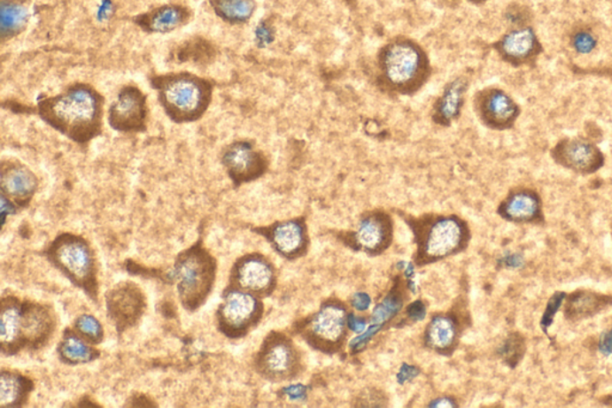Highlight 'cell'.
Wrapping results in <instances>:
<instances>
[{
  "label": "cell",
  "instance_id": "obj_1",
  "mask_svg": "<svg viewBox=\"0 0 612 408\" xmlns=\"http://www.w3.org/2000/svg\"><path fill=\"white\" fill-rule=\"evenodd\" d=\"M37 114L53 130L80 145L102 134L105 97L87 83H74L54 96L40 98Z\"/></svg>",
  "mask_w": 612,
  "mask_h": 408
},
{
  "label": "cell",
  "instance_id": "obj_2",
  "mask_svg": "<svg viewBox=\"0 0 612 408\" xmlns=\"http://www.w3.org/2000/svg\"><path fill=\"white\" fill-rule=\"evenodd\" d=\"M58 327L52 305L19 296L3 295L0 301V349L2 355L37 352L50 345Z\"/></svg>",
  "mask_w": 612,
  "mask_h": 408
},
{
  "label": "cell",
  "instance_id": "obj_3",
  "mask_svg": "<svg viewBox=\"0 0 612 408\" xmlns=\"http://www.w3.org/2000/svg\"><path fill=\"white\" fill-rule=\"evenodd\" d=\"M164 113L176 124L200 120L210 107L215 83L191 73L155 74L150 78Z\"/></svg>",
  "mask_w": 612,
  "mask_h": 408
},
{
  "label": "cell",
  "instance_id": "obj_4",
  "mask_svg": "<svg viewBox=\"0 0 612 408\" xmlns=\"http://www.w3.org/2000/svg\"><path fill=\"white\" fill-rule=\"evenodd\" d=\"M43 255L74 287L98 304L100 281L96 251L81 235L61 233L43 251Z\"/></svg>",
  "mask_w": 612,
  "mask_h": 408
},
{
  "label": "cell",
  "instance_id": "obj_5",
  "mask_svg": "<svg viewBox=\"0 0 612 408\" xmlns=\"http://www.w3.org/2000/svg\"><path fill=\"white\" fill-rule=\"evenodd\" d=\"M218 261L198 240L177 255L171 271L184 311L195 312L206 304L217 279Z\"/></svg>",
  "mask_w": 612,
  "mask_h": 408
},
{
  "label": "cell",
  "instance_id": "obj_6",
  "mask_svg": "<svg viewBox=\"0 0 612 408\" xmlns=\"http://www.w3.org/2000/svg\"><path fill=\"white\" fill-rule=\"evenodd\" d=\"M378 66L388 87L407 93L416 89L425 80L427 59L425 52L415 42L399 40L382 50Z\"/></svg>",
  "mask_w": 612,
  "mask_h": 408
},
{
  "label": "cell",
  "instance_id": "obj_7",
  "mask_svg": "<svg viewBox=\"0 0 612 408\" xmlns=\"http://www.w3.org/2000/svg\"><path fill=\"white\" fill-rule=\"evenodd\" d=\"M223 302L215 312V326L225 338H244L261 322L265 307L261 297L239 289L227 287L221 294Z\"/></svg>",
  "mask_w": 612,
  "mask_h": 408
},
{
  "label": "cell",
  "instance_id": "obj_8",
  "mask_svg": "<svg viewBox=\"0 0 612 408\" xmlns=\"http://www.w3.org/2000/svg\"><path fill=\"white\" fill-rule=\"evenodd\" d=\"M298 353L293 343L282 333L272 332L263 340L254 357V369L271 382H283L296 376Z\"/></svg>",
  "mask_w": 612,
  "mask_h": 408
},
{
  "label": "cell",
  "instance_id": "obj_9",
  "mask_svg": "<svg viewBox=\"0 0 612 408\" xmlns=\"http://www.w3.org/2000/svg\"><path fill=\"white\" fill-rule=\"evenodd\" d=\"M146 309L148 298L135 281H120L105 294V311L119 335L135 328Z\"/></svg>",
  "mask_w": 612,
  "mask_h": 408
},
{
  "label": "cell",
  "instance_id": "obj_10",
  "mask_svg": "<svg viewBox=\"0 0 612 408\" xmlns=\"http://www.w3.org/2000/svg\"><path fill=\"white\" fill-rule=\"evenodd\" d=\"M276 275L275 266L265 255L249 253L238 258L229 274L228 287L266 297L275 290Z\"/></svg>",
  "mask_w": 612,
  "mask_h": 408
},
{
  "label": "cell",
  "instance_id": "obj_11",
  "mask_svg": "<svg viewBox=\"0 0 612 408\" xmlns=\"http://www.w3.org/2000/svg\"><path fill=\"white\" fill-rule=\"evenodd\" d=\"M148 96L136 85L120 89L108 110V124L122 134H140L148 127Z\"/></svg>",
  "mask_w": 612,
  "mask_h": 408
},
{
  "label": "cell",
  "instance_id": "obj_12",
  "mask_svg": "<svg viewBox=\"0 0 612 408\" xmlns=\"http://www.w3.org/2000/svg\"><path fill=\"white\" fill-rule=\"evenodd\" d=\"M465 227L456 217H438L426 227L420 240V251L425 259L437 260L449 257L463 246Z\"/></svg>",
  "mask_w": 612,
  "mask_h": 408
},
{
  "label": "cell",
  "instance_id": "obj_13",
  "mask_svg": "<svg viewBox=\"0 0 612 408\" xmlns=\"http://www.w3.org/2000/svg\"><path fill=\"white\" fill-rule=\"evenodd\" d=\"M221 162L235 186L254 181L265 174L267 169L265 156L248 141H237L225 146Z\"/></svg>",
  "mask_w": 612,
  "mask_h": 408
},
{
  "label": "cell",
  "instance_id": "obj_14",
  "mask_svg": "<svg viewBox=\"0 0 612 408\" xmlns=\"http://www.w3.org/2000/svg\"><path fill=\"white\" fill-rule=\"evenodd\" d=\"M39 189V179L29 166L15 158L3 159L0 166L2 196L17 209H24L32 203Z\"/></svg>",
  "mask_w": 612,
  "mask_h": 408
},
{
  "label": "cell",
  "instance_id": "obj_15",
  "mask_svg": "<svg viewBox=\"0 0 612 408\" xmlns=\"http://www.w3.org/2000/svg\"><path fill=\"white\" fill-rule=\"evenodd\" d=\"M348 316L341 304H329L321 307L307 325L311 342L320 346H335L341 343L346 335Z\"/></svg>",
  "mask_w": 612,
  "mask_h": 408
},
{
  "label": "cell",
  "instance_id": "obj_16",
  "mask_svg": "<svg viewBox=\"0 0 612 408\" xmlns=\"http://www.w3.org/2000/svg\"><path fill=\"white\" fill-rule=\"evenodd\" d=\"M271 242L279 254L286 258L296 257L306 242V227L299 220H285L256 229Z\"/></svg>",
  "mask_w": 612,
  "mask_h": 408
},
{
  "label": "cell",
  "instance_id": "obj_17",
  "mask_svg": "<svg viewBox=\"0 0 612 408\" xmlns=\"http://www.w3.org/2000/svg\"><path fill=\"white\" fill-rule=\"evenodd\" d=\"M557 161L579 173H593L603 165L600 150L590 142L569 141L556 149Z\"/></svg>",
  "mask_w": 612,
  "mask_h": 408
},
{
  "label": "cell",
  "instance_id": "obj_18",
  "mask_svg": "<svg viewBox=\"0 0 612 408\" xmlns=\"http://www.w3.org/2000/svg\"><path fill=\"white\" fill-rule=\"evenodd\" d=\"M58 358L68 366H85L101 357V351L81 338L74 327L64 329L57 346Z\"/></svg>",
  "mask_w": 612,
  "mask_h": 408
},
{
  "label": "cell",
  "instance_id": "obj_19",
  "mask_svg": "<svg viewBox=\"0 0 612 408\" xmlns=\"http://www.w3.org/2000/svg\"><path fill=\"white\" fill-rule=\"evenodd\" d=\"M35 383L19 370L3 368L0 372V406L24 407L29 403Z\"/></svg>",
  "mask_w": 612,
  "mask_h": 408
},
{
  "label": "cell",
  "instance_id": "obj_20",
  "mask_svg": "<svg viewBox=\"0 0 612 408\" xmlns=\"http://www.w3.org/2000/svg\"><path fill=\"white\" fill-rule=\"evenodd\" d=\"M478 110L487 124L495 127L508 126L517 115V105L501 90L484 93L478 104Z\"/></svg>",
  "mask_w": 612,
  "mask_h": 408
},
{
  "label": "cell",
  "instance_id": "obj_21",
  "mask_svg": "<svg viewBox=\"0 0 612 408\" xmlns=\"http://www.w3.org/2000/svg\"><path fill=\"white\" fill-rule=\"evenodd\" d=\"M389 220L381 213H372L359 222L355 242L366 251L382 250L388 244Z\"/></svg>",
  "mask_w": 612,
  "mask_h": 408
},
{
  "label": "cell",
  "instance_id": "obj_22",
  "mask_svg": "<svg viewBox=\"0 0 612 408\" xmlns=\"http://www.w3.org/2000/svg\"><path fill=\"white\" fill-rule=\"evenodd\" d=\"M500 214L509 222L530 223L541 219V202L535 193H515L500 206Z\"/></svg>",
  "mask_w": 612,
  "mask_h": 408
},
{
  "label": "cell",
  "instance_id": "obj_23",
  "mask_svg": "<svg viewBox=\"0 0 612 408\" xmlns=\"http://www.w3.org/2000/svg\"><path fill=\"white\" fill-rule=\"evenodd\" d=\"M565 315L570 321L593 318L612 304L611 296L579 290L566 297Z\"/></svg>",
  "mask_w": 612,
  "mask_h": 408
},
{
  "label": "cell",
  "instance_id": "obj_24",
  "mask_svg": "<svg viewBox=\"0 0 612 408\" xmlns=\"http://www.w3.org/2000/svg\"><path fill=\"white\" fill-rule=\"evenodd\" d=\"M468 81L465 78L458 77L444 88L442 95L436 102V119L440 124L449 125L454 119L460 117L467 93Z\"/></svg>",
  "mask_w": 612,
  "mask_h": 408
},
{
  "label": "cell",
  "instance_id": "obj_25",
  "mask_svg": "<svg viewBox=\"0 0 612 408\" xmlns=\"http://www.w3.org/2000/svg\"><path fill=\"white\" fill-rule=\"evenodd\" d=\"M188 17L190 12L182 6L166 5L140 17L138 25L150 33L166 34L180 28Z\"/></svg>",
  "mask_w": 612,
  "mask_h": 408
},
{
  "label": "cell",
  "instance_id": "obj_26",
  "mask_svg": "<svg viewBox=\"0 0 612 408\" xmlns=\"http://www.w3.org/2000/svg\"><path fill=\"white\" fill-rule=\"evenodd\" d=\"M538 47L535 32L529 27L511 30L498 42V50L508 60H525Z\"/></svg>",
  "mask_w": 612,
  "mask_h": 408
},
{
  "label": "cell",
  "instance_id": "obj_27",
  "mask_svg": "<svg viewBox=\"0 0 612 408\" xmlns=\"http://www.w3.org/2000/svg\"><path fill=\"white\" fill-rule=\"evenodd\" d=\"M457 327L449 316H436L426 329V343L437 351H446L456 342Z\"/></svg>",
  "mask_w": 612,
  "mask_h": 408
},
{
  "label": "cell",
  "instance_id": "obj_28",
  "mask_svg": "<svg viewBox=\"0 0 612 408\" xmlns=\"http://www.w3.org/2000/svg\"><path fill=\"white\" fill-rule=\"evenodd\" d=\"M215 13L231 23H244L255 12L254 0H212Z\"/></svg>",
  "mask_w": 612,
  "mask_h": 408
},
{
  "label": "cell",
  "instance_id": "obj_29",
  "mask_svg": "<svg viewBox=\"0 0 612 408\" xmlns=\"http://www.w3.org/2000/svg\"><path fill=\"white\" fill-rule=\"evenodd\" d=\"M28 10L16 2H3L2 35L12 37L22 32L28 20Z\"/></svg>",
  "mask_w": 612,
  "mask_h": 408
},
{
  "label": "cell",
  "instance_id": "obj_30",
  "mask_svg": "<svg viewBox=\"0 0 612 408\" xmlns=\"http://www.w3.org/2000/svg\"><path fill=\"white\" fill-rule=\"evenodd\" d=\"M74 331L87 340L92 345L97 346L104 343L105 340V327L100 319L91 314H81L78 316L72 325Z\"/></svg>",
  "mask_w": 612,
  "mask_h": 408
},
{
  "label": "cell",
  "instance_id": "obj_31",
  "mask_svg": "<svg viewBox=\"0 0 612 408\" xmlns=\"http://www.w3.org/2000/svg\"><path fill=\"white\" fill-rule=\"evenodd\" d=\"M401 308V297H399V295H389L388 297L375 309L374 314H372V325H378L382 327L389 319L394 318Z\"/></svg>",
  "mask_w": 612,
  "mask_h": 408
},
{
  "label": "cell",
  "instance_id": "obj_32",
  "mask_svg": "<svg viewBox=\"0 0 612 408\" xmlns=\"http://www.w3.org/2000/svg\"><path fill=\"white\" fill-rule=\"evenodd\" d=\"M525 353L524 338L519 335H513L501 346L500 355L505 362L509 366H518L519 360L523 358Z\"/></svg>",
  "mask_w": 612,
  "mask_h": 408
},
{
  "label": "cell",
  "instance_id": "obj_33",
  "mask_svg": "<svg viewBox=\"0 0 612 408\" xmlns=\"http://www.w3.org/2000/svg\"><path fill=\"white\" fill-rule=\"evenodd\" d=\"M566 297L567 294H565V292H555V294L550 297L541 319V328L546 335H548L549 328L552 327L554 324V319H555V315L559 312L560 308L562 307V304L566 301Z\"/></svg>",
  "mask_w": 612,
  "mask_h": 408
},
{
  "label": "cell",
  "instance_id": "obj_34",
  "mask_svg": "<svg viewBox=\"0 0 612 408\" xmlns=\"http://www.w3.org/2000/svg\"><path fill=\"white\" fill-rule=\"evenodd\" d=\"M256 45L265 49L275 41V30L267 22H261L255 29Z\"/></svg>",
  "mask_w": 612,
  "mask_h": 408
},
{
  "label": "cell",
  "instance_id": "obj_35",
  "mask_svg": "<svg viewBox=\"0 0 612 408\" xmlns=\"http://www.w3.org/2000/svg\"><path fill=\"white\" fill-rule=\"evenodd\" d=\"M573 46L577 52L587 54L593 52L596 47V39L590 33L580 32L574 35Z\"/></svg>",
  "mask_w": 612,
  "mask_h": 408
},
{
  "label": "cell",
  "instance_id": "obj_36",
  "mask_svg": "<svg viewBox=\"0 0 612 408\" xmlns=\"http://www.w3.org/2000/svg\"><path fill=\"white\" fill-rule=\"evenodd\" d=\"M501 266L506 268H511V270H515V268H521L525 265L524 257L519 253H507L500 259Z\"/></svg>",
  "mask_w": 612,
  "mask_h": 408
},
{
  "label": "cell",
  "instance_id": "obj_37",
  "mask_svg": "<svg viewBox=\"0 0 612 408\" xmlns=\"http://www.w3.org/2000/svg\"><path fill=\"white\" fill-rule=\"evenodd\" d=\"M598 350L605 357L612 356V327L601 333Z\"/></svg>",
  "mask_w": 612,
  "mask_h": 408
},
{
  "label": "cell",
  "instance_id": "obj_38",
  "mask_svg": "<svg viewBox=\"0 0 612 408\" xmlns=\"http://www.w3.org/2000/svg\"><path fill=\"white\" fill-rule=\"evenodd\" d=\"M408 315L409 318L414 319V321H420V319L425 318L426 309L423 307L422 302H415V304L410 305L408 309Z\"/></svg>",
  "mask_w": 612,
  "mask_h": 408
},
{
  "label": "cell",
  "instance_id": "obj_39",
  "mask_svg": "<svg viewBox=\"0 0 612 408\" xmlns=\"http://www.w3.org/2000/svg\"><path fill=\"white\" fill-rule=\"evenodd\" d=\"M286 396H289L291 400H300L306 396V387L302 384H296V386L287 387L285 389Z\"/></svg>",
  "mask_w": 612,
  "mask_h": 408
},
{
  "label": "cell",
  "instance_id": "obj_40",
  "mask_svg": "<svg viewBox=\"0 0 612 408\" xmlns=\"http://www.w3.org/2000/svg\"><path fill=\"white\" fill-rule=\"evenodd\" d=\"M352 304H353L358 311H366V309L370 307L371 299L368 295L358 294L354 296Z\"/></svg>",
  "mask_w": 612,
  "mask_h": 408
},
{
  "label": "cell",
  "instance_id": "obj_41",
  "mask_svg": "<svg viewBox=\"0 0 612 408\" xmlns=\"http://www.w3.org/2000/svg\"><path fill=\"white\" fill-rule=\"evenodd\" d=\"M348 327L352 331L361 333L366 327V322L364 319H359L354 315H348Z\"/></svg>",
  "mask_w": 612,
  "mask_h": 408
},
{
  "label": "cell",
  "instance_id": "obj_42",
  "mask_svg": "<svg viewBox=\"0 0 612 408\" xmlns=\"http://www.w3.org/2000/svg\"><path fill=\"white\" fill-rule=\"evenodd\" d=\"M415 375V369L412 368V366H405L399 373V380L401 381V382H405V381H408L410 377H414Z\"/></svg>",
  "mask_w": 612,
  "mask_h": 408
},
{
  "label": "cell",
  "instance_id": "obj_43",
  "mask_svg": "<svg viewBox=\"0 0 612 408\" xmlns=\"http://www.w3.org/2000/svg\"><path fill=\"white\" fill-rule=\"evenodd\" d=\"M112 5L111 3L109 2H105L104 4H102L100 12H98V16L102 17V19H105L109 15V12H111Z\"/></svg>",
  "mask_w": 612,
  "mask_h": 408
},
{
  "label": "cell",
  "instance_id": "obj_44",
  "mask_svg": "<svg viewBox=\"0 0 612 408\" xmlns=\"http://www.w3.org/2000/svg\"><path fill=\"white\" fill-rule=\"evenodd\" d=\"M469 2H473V3H482V2H484V0H469Z\"/></svg>",
  "mask_w": 612,
  "mask_h": 408
}]
</instances>
